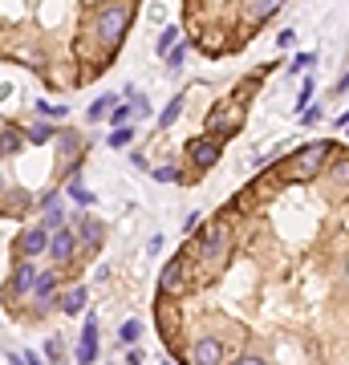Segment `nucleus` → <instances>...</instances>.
I'll return each instance as SVG.
<instances>
[{"label":"nucleus","mask_w":349,"mask_h":365,"mask_svg":"<svg viewBox=\"0 0 349 365\" xmlns=\"http://www.w3.org/2000/svg\"><path fill=\"white\" fill-rule=\"evenodd\" d=\"M130 16H134V9L130 4H122V9H102L98 13V33H102L106 45H118L122 41V33H126Z\"/></svg>","instance_id":"obj_1"},{"label":"nucleus","mask_w":349,"mask_h":365,"mask_svg":"<svg viewBox=\"0 0 349 365\" xmlns=\"http://www.w3.org/2000/svg\"><path fill=\"white\" fill-rule=\"evenodd\" d=\"M187 155H191L195 167H211V163L220 158V143H211V138H195V143L187 146Z\"/></svg>","instance_id":"obj_2"},{"label":"nucleus","mask_w":349,"mask_h":365,"mask_svg":"<svg viewBox=\"0 0 349 365\" xmlns=\"http://www.w3.org/2000/svg\"><path fill=\"white\" fill-rule=\"evenodd\" d=\"M325 155H329V146H325V143H317L313 150H300V155L293 158V175H313V170H317V163H321Z\"/></svg>","instance_id":"obj_3"},{"label":"nucleus","mask_w":349,"mask_h":365,"mask_svg":"<svg viewBox=\"0 0 349 365\" xmlns=\"http://www.w3.org/2000/svg\"><path fill=\"white\" fill-rule=\"evenodd\" d=\"M191 357H195V365H216L223 357V345L220 341H211V337H203V341H195Z\"/></svg>","instance_id":"obj_4"},{"label":"nucleus","mask_w":349,"mask_h":365,"mask_svg":"<svg viewBox=\"0 0 349 365\" xmlns=\"http://www.w3.org/2000/svg\"><path fill=\"white\" fill-rule=\"evenodd\" d=\"M98 357V329H93V317H86V329H81V349H78V361L90 365Z\"/></svg>","instance_id":"obj_5"},{"label":"nucleus","mask_w":349,"mask_h":365,"mask_svg":"<svg viewBox=\"0 0 349 365\" xmlns=\"http://www.w3.org/2000/svg\"><path fill=\"white\" fill-rule=\"evenodd\" d=\"M223 248H228V232H223V227H211V232L203 235V244H199V252H203V260H211V256L220 260V256H223Z\"/></svg>","instance_id":"obj_6"},{"label":"nucleus","mask_w":349,"mask_h":365,"mask_svg":"<svg viewBox=\"0 0 349 365\" xmlns=\"http://www.w3.org/2000/svg\"><path fill=\"white\" fill-rule=\"evenodd\" d=\"M37 280H41V276H37V268H33V264H16V272H13V284H9V288H13L16 297H21L25 288H37Z\"/></svg>","instance_id":"obj_7"},{"label":"nucleus","mask_w":349,"mask_h":365,"mask_svg":"<svg viewBox=\"0 0 349 365\" xmlns=\"http://www.w3.org/2000/svg\"><path fill=\"white\" fill-rule=\"evenodd\" d=\"M49 256L53 260H69V256H74V232H65L61 227V232L53 235L49 240Z\"/></svg>","instance_id":"obj_8"},{"label":"nucleus","mask_w":349,"mask_h":365,"mask_svg":"<svg viewBox=\"0 0 349 365\" xmlns=\"http://www.w3.org/2000/svg\"><path fill=\"white\" fill-rule=\"evenodd\" d=\"M86 297H90V292H86V284H74V288L61 297V309H65L69 317H78L81 309H86Z\"/></svg>","instance_id":"obj_9"},{"label":"nucleus","mask_w":349,"mask_h":365,"mask_svg":"<svg viewBox=\"0 0 349 365\" xmlns=\"http://www.w3.org/2000/svg\"><path fill=\"white\" fill-rule=\"evenodd\" d=\"M21 248H25L29 256H37V252H45V248H49V235L41 232V227H29V232L21 235Z\"/></svg>","instance_id":"obj_10"},{"label":"nucleus","mask_w":349,"mask_h":365,"mask_svg":"<svg viewBox=\"0 0 349 365\" xmlns=\"http://www.w3.org/2000/svg\"><path fill=\"white\" fill-rule=\"evenodd\" d=\"M69 199H74L78 207H90V203H93V191H90L81 179H74V182H69Z\"/></svg>","instance_id":"obj_11"},{"label":"nucleus","mask_w":349,"mask_h":365,"mask_svg":"<svg viewBox=\"0 0 349 365\" xmlns=\"http://www.w3.org/2000/svg\"><path fill=\"white\" fill-rule=\"evenodd\" d=\"M183 280V268H179V260L175 264H167V268H163V280H158V284H163V292H175V284H179Z\"/></svg>","instance_id":"obj_12"},{"label":"nucleus","mask_w":349,"mask_h":365,"mask_svg":"<svg viewBox=\"0 0 349 365\" xmlns=\"http://www.w3.org/2000/svg\"><path fill=\"white\" fill-rule=\"evenodd\" d=\"M118 98H98V102H93L90 106V118H93V122H98V118H106V114H110V110H118Z\"/></svg>","instance_id":"obj_13"},{"label":"nucleus","mask_w":349,"mask_h":365,"mask_svg":"<svg viewBox=\"0 0 349 365\" xmlns=\"http://www.w3.org/2000/svg\"><path fill=\"white\" fill-rule=\"evenodd\" d=\"M130 138H134V130H130V126H118V130H110V138H106V143L114 146V150H122Z\"/></svg>","instance_id":"obj_14"},{"label":"nucleus","mask_w":349,"mask_h":365,"mask_svg":"<svg viewBox=\"0 0 349 365\" xmlns=\"http://www.w3.org/2000/svg\"><path fill=\"white\" fill-rule=\"evenodd\" d=\"M53 292H57V276H41V280H37V297L41 300H53Z\"/></svg>","instance_id":"obj_15"},{"label":"nucleus","mask_w":349,"mask_h":365,"mask_svg":"<svg viewBox=\"0 0 349 365\" xmlns=\"http://www.w3.org/2000/svg\"><path fill=\"white\" fill-rule=\"evenodd\" d=\"M53 134H65V130H53V126H45V122H37V126L29 130V138H33V143H45V138H53Z\"/></svg>","instance_id":"obj_16"},{"label":"nucleus","mask_w":349,"mask_h":365,"mask_svg":"<svg viewBox=\"0 0 349 365\" xmlns=\"http://www.w3.org/2000/svg\"><path fill=\"white\" fill-rule=\"evenodd\" d=\"M16 146H21V130H13V126H4V155H13Z\"/></svg>","instance_id":"obj_17"},{"label":"nucleus","mask_w":349,"mask_h":365,"mask_svg":"<svg viewBox=\"0 0 349 365\" xmlns=\"http://www.w3.org/2000/svg\"><path fill=\"white\" fill-rule=\"evenodd\" d=\"M138 333H143V325H138V321H126V325H122V341H126V345H134V341H138Z\"/></svg>","instance_id":"obj_18"},{"label":"nucleus","mask_w":349,"mask_h":365,"mask_svg":"<svg viewBox=\"0 0 349 365\" xmlns=\"http://www.w3.org/2000/svg\"><path fill=\"white\" fill-rule=\"evenodd\" d=\"M175 37H179V29H167V33L158 37V53H167V57H171V45H175Z\"/></svg>","instance_id":"obj_19"},{"label":"nucleus","mask_w":349,"mask_h":365,"mask_svg":"<svg viewBox=\"0 0 349 365\" xmlns=\"http://www.w3.org/2000/svg\"><path fill=\"white\" fill-rule=\"evenodd\" d=\"M175 118H179V98H175V102H171L167 110H163V118H158V126H171Z\"/></svg>","instance_id":"obj_20"},{"label":"nucleus","mask_w":349,"mask_h":365,"mask_svg":"<svg viewBox=\"0 0 349 365\" xmlns=\"http://www.w3.org/2000/svg\"><path fill=\"white\" fill-rule=\"evenodd\" d=\"M183 57H187V45H183V41H179V49H171L167 66H171V69H179V66H183Z\"/></svg>","instance_id":"obj_21"},{"label":"nucleus","mask_w":349,"mask_h":365,"mask_svg":"<svg viewBox=\"0 0 349 365\" xmlns=\"http://www.w3.org/2000/svg\"><path fill=\"white\" fill-rule=\"evenodd\" d=\"M151 175H155L158 182H175V179H179V175H175L171 167H158V170H151Z\"/></svg>","instance_id":"obj_22"},{"label":"nucleus","mask_w":349,"mask_h":365,"mask_svg":"<svg viewBox=\"0 0 349 365\" xmlns=\"http://www.w3.org/2000/svg\"><path fill=\"white\" fill-rule=\"evenodd\" d=\"M41 114H49V118H61V114H65V106H49V102H41Z\"/></svg>","instance_id":"obj_23"},{"label":"nucleus","mask_w":349,"mask_h":365,"mask_svg":"<svg viewBox=\"0 0 349 365\" xmlns=\"http://www.w3.org/2000/svg\"><path fill=\"white\" fill-rule=\"evenodd\" d=\"M130 110H134V106H118V110H114V122H118V126L130 118Z\"/></svg>","instance_id":"obj_24"},{"label":"nucleus","mask_w":349,"mask_h":365,"mask_svg":"<svg viewBox=\"0 0 349 365\" xmlns=\"http://www.w3.org/2000/svg\"><path fill=\"white\" fill-rule=\"evenodd\" d=\"M309 98H313V78L305 81V90H300V110H305V106H309Z\"/></svg>","instance_id":"obj_25"},{"label":"nucleus","mask_w":349,"mask_h":365,"mask_svg":"<svg viewBox=\"0 0 349 365\" xmlns=\"http://www.w3.org/2000/svg\"><path fill=\"white\" fill-rule=\"evenodd\" d=\"M236 365H268V361H260V357H240Z\"/></svg>","instance_id":"obj_26"},{"label":"nucleus","mask_w":349,"mask_h":365,"mask_svg":"<svg viewBox=\"0 0 349 365\" xmlns=\"http://www.w3.org/2000/svg\"><path fill=\"white\" fill-rule=\"evenodd\" d=\"M25 361H29V365H45V361L37 357V353H25Z\"/></svg>","instance_id":"obj_27"},{"label":"nucleus","mask_w":349,"mask_h":365,"mask_svg":"<svg viewBox=\"0 0 349 365\" xmlns=\"http://www.w3.org/2000/svg\"><path fill=\"white\" fill-rule=\"evenodd\" d=\"M341 90H349V73H345V78H341Z\"/></svg>","instance_id":"obj_28"}]
</instances>
